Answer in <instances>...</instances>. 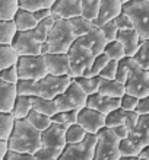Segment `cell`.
Listing matches in <instances>:
<instances>
[{
  "label": "cell",
  "mask_w": 149,
  "mask_h": 160,
  "mask_svg": "<svg viewBox=\"0 0 149 160\" xmlns=\"http://www.w3.org/2000/svg\"><path fill=\"white\" fill-rule=\"evenodd\" d=\"M9 152L22 154H35L43 147L41 131L31 125L26 119H16L13 131L8 140Z\"/></svg>",
  "instance_id": "cell-1"
},
{
  "label": "cell",
  "mask_w": 149,
  "mask_h": 160,
  "mask_svg": "<svg viewBox=\"0 0 149 160\" xmlns=\"http://www.w3.org/2000/svg\"><path fill=\"white\" fill-rule=\"evenodd\" d=\"M76 39L77 37L75 35L70 22L67 19H60V21H56L54 25L51 26L45 42L48 45V52L67 54Z\"/></svg>",
  "instance_id": "cell-2"
},
{
  "label": "cell",
  "mask_w": 149,
  "mask_h": 160,
  "mask_svg": "<svg viewBox=\"0 0 149 160\" xmlns=\"http://www.w3.org/2000/svg\"><path fill=\"white\" fill-rule=\"evenodd\" d=\"M123 12L133 22V28L141 38L149 39V2L148 0H132L123 4Z\"/></svg>",
  "instance_id": "cell-3"
},
{
  "label": "cell",
  "mask_w": 149,
  "mask_h": 160,
  "mask_svg": "<svg viewBox=\"0 0 149 160\" xmlns=\"http://www.w3.org/2000/svg\"><path fill=\"white\" fill-rule=\"evenodd\" d=\"M69 63H70V77H79L85 76L88 68L92 66L95 55L88 47L77 38L70 47L67 52Z\"/></svg>",
  "instance_id": "cell-4"
},
{
  "label": "cell",
  "mask_w": 149,
  "mask_h": 160,
  "mask_svg": "<svg viewBox=\"0 0 149 160\" xmlns=\"http://www.w3.org/2000/svg\"><path fill=\"white\" fill-rule=\"evenodd\" d=\"M124 89H126V93L133 95L139 99L149 96V70L142 68L135 61V58L130 66L127 79L124 82Z\"/></svg>",
  "instance_id": "cell-5"
},
{
  "label": "cell",
  "mask_w": 149,
  "mask_h": 160,
  "mask_svg": "<svg viewBox=\"0 0 149 160\" xmlns=\"http://www.w3.org/2000/svg\"><path fill=\"white\" fill-rule=\"evenodd\" d=\"M119 143L120 140L114 135L110 128H102L97 134V144H95L94 157L92 160H119Z\"/></svg>",
  "instance_id": "cell-6"
},
{
  "label": "cell",
  "mask_w": 149,
  "mask_h": 160,
  "mask_svg": "<svg viewBox=\"0 0 149 160\" xmlns=\"http://www.w3.org/2000/svg\"><path fill=\"white\" fill-rule=\"evenodd\" d=\"M19 80H38L44 79L48 74L44 55H22L18 60Z\"/></svg>",
  "instance_id": "cell-7"
},
{
  "label": "cell",
  "mask_w": 149,
  "mask_h": 160,
  "mask_svg": "<svg viewBox=\"0 0 149 160\" xmlns=\"http://www.w3.org/2000/svg\"><path fill=\"white\" fill-rule=\"evenodd\" d=\"M72 79L73 77L70 76H53V74H47L44 79L35 82L34 96H41L53 101L54 98L64 93V90L69 88Z\"/></svg>",
  "instance_id": "cell-8"
},
{
  "label": "cell",
  "mask_w": 149,
  "mask_h": 160,
  "mask_svg": "<svg viewBox=\"0 0 149 160\" xmlns=\"http://www.w3.org/2000/svg\"><path fill=\"white\" fill-rule=\"evenodd\" d=\"M95 144H97V134H88L82 143L66 144V147L61 150L59 160H92Z\"/></svg>",
  "instance_id": "cell-9"
},
{
  "label": "cell",
  "mask_w": 149,
  "mask_h": 160,
  "mask_svg": "<svg viewBox=\"0 0 149 160\" xmlns=\"http://www.w3.org/2000/svg\"><path fill=\"white\" fill-rule=\"evenodd\" d=\"M77 124L88 132V134H98L102 128H105V115L88 106L79 109Z\"/></svg>",
  "instance_id": "cell-10"
},
{
  "label": "cell",
  "mask_w": 149,
  "mask_h": 160,
  "mask_svg": "<svg viewBox=\"0 0 149 160\" xmlns=\"http://www.w3.org/2000/svg\"><path fill=\"white\" fill-rule=\"evenodd\" d=\"M41 45L31 31H18L15 38H13L12 47L16 50L19 57L22 55H43L41 54Z\"/></svg>",
  "instance_id": "cell-11"
},
{
  "label": "cell",
  "mask_w": 149,
  "mask_h": 160,
  "mask_svg": "<svg viewBox=\"0 0 149 160\" xmlns=\"http://www.w3.org/2000/svg\"><path fill=\"white\" fill-rule=\"evenodd\" d=\"M66 130L67 127L63 124H56L53 122L45 131L41 132V143L43 147H51V148H60L63 150L66 147Z\"/></svg>",
  "instance_id": "cell-12"
},
{
  "label": "cell",
  "mask_w": 149,
  "mask_h": 160,
  "mask_svg": "<svg viewBox=\"0 0 149 160\" xmlns=\"http://www.w3.org/2000/svg\"><path fill=\"white\" fill-rule=\"evenodd\" d=\"M82 16V3L81 0H56L51 8V18L54 21L60 19H72Z\"/></svg>",
  "instance_id": "cell-13"
},
{
  "label": "cell",
  "mask_w": 149,
  "mask_h": 160,
  "mask_svg": "<svg viewBox=\"0 0 149 160\" xmlns=\"http://www.w3.org/2000/svg\"><path fill=\"white\" fill-rule=\"evenodd\" d=\"M45 66L48 74L53 76H70V63L67 54H54L48 52L44 54Z\"/></svg>",
  "instance_id": "cell-14"
},
{
  "label": "cell",
  "mask_w": 149,
  "mask_h": 160,
  "mask_svg": "<svg viewBox=\"0 0 149 160\" xmlns=\"http://www.w3.org/2000/svg\"><path fill=\"white\" fill-rule=\"evenodd\" d=\"M120 99L121 98H110V96H104L101 93H94V95H89L88 96V102H86V106L91 108V109H95L107 115L115 111L117 108H120Z\"/></svg>",
  "instance_id": "cell-15"
},
{
  "label": "cell",
  "mask_w": 149,
  "mask_h": 160,
  "mask_svg": "<svg viewBox=\"0 0 149 160\" xmlns=\"http://www.w3.org/2000/svg\"><path fill=\"white\" fill-rule=\"evenodd\" d=\"M121 12H123V2L121 0H101L98 18L94 22V25L102 26L107 22L114 21Z\"/></svg>",
  "instance_id": "cell-16"
},
{
  "label": "cell",
  "mask_w": 149,
  "mask_h": 160,
  "mask_svg": "<svg viewBox=\"0 0 149 160\" xmlns=\"http://www.w3.org/2000/svg\"><path fill=\"white\" fill-rule=\"evenodd\" d=\"M79 39H81V41L83 42L92 52H94V55L102 54L104 50H105L107 44H108L105 35H104V32L101 31L99 26H94V28H92L86 35L79 37Z\"/></svg>",
  "instance_id": "cell-17"
},
{
  "label": "cell",
  "mask_w": 149,
  "mask_h": 160,
  "mask_svg": "<svg viewBox=\"0 0 149 160\" xmlns=\"http://www.w3.org/2000/svg\"><path fill=\"white\" fill-rule=\"evenodd\" d=\"M117 41L121 42V45L124 47L126 57H135V54L137 52V50H139V47H141L143 39L141 38V35L137 34V31L135 28H132V29L119 31Z\"/></svg>",
  "instance_id": "cell-18"
},
{
  "label": "cell",
  "mask_w": 149,
  "mask_h": 160,
  "mask_svg": "<svg viewBox=\"0 0 149 160\" xmlns=\"http://www.w3.org/2000/svg\"><path fill=\"white\" fill-rule=\"evenodd\" d=\"M16 98V84H10L0 80V112H12Z\"/></svg>",
  "instance_id": "cell-19"
},
{
  "label": "cell",
  "mask_w": 149,
  "mask_h": 160,
  "mask_svg": "<svg viewBox=\"0 0 149 160\" xmlns=\"http://www.w3.org/2000/svg\"><path fill=\"white\" fill-rule=\"evenodd\" d=\"M98 93H101L104 96H110V98H121L126 93V89H124V84L120 83L119 80L102 79L101 77Z\"/></svg>",
  "instance_id": "cell-20"
},
{
  "label": "cell",
  "mask_w": 149,
  "mask_h": 160,
  "mask_svg": "<svg viewBox=\"0 0 149 160\" xmlns=\"http://www.w3.org/2000/svg\"><path fill=\"white\" fill-rule=\"evenodd\" d=\"M64 93H66V96L72 101V103L75 105L76 109H82V108L86 106L88 95H86L85 90H83L73 79H72V82H70V84H69V88L64 90Z\"/></svg>",
  "instance_id": "cell-21"
},
{
  "label": "cell",
  "mask_w": 149,
  "mask_h": 160,
  "mask_svg": "<svg viewBox=\"0 0 149 160\" xmlns=\"http://www.w3.org/2000/svg\"><path fill=\"white\" fill-rule=\"evenodd\" d=\"M13 23L16 26V31H32L38 25L34 13L25 9H18L16 15L13 16Z\"/></svg>",
  "instance_id": "cell-22"
},
{
  "label": "cell",
  "mask_w": 149,
  "mask_h": 160,
  "mask_svg": "<svg viewBox=\"0 0 149 160\" xmlns=\"http://www.w3.org/2000/svg\"><path fill=\"white\" fill-rule=\"evenodd\" d=\"M32 111V101H31V96H21L18 95L16 102H15V106L10 114L13 115L15 119H26L28 114Z\"/></svg>",
  "instance_id": "cell-23"
},
{
  "label": "cell",
  "mask_w": 149,
  "mask_h": 160,
  "mask_svg": "<svg viewBox=\"0 0 149 160\" xmlns=\"http://www.w3.org/2000/svg\"><path fill=\"white\" fill-rule=\"evenodd\" d=\"M31 101H32V109L40 112V114L47 115L50 118L57 114L54 101H50V99H45L41 96H31Z\"/></svg>",
  "instance_id": "cell-24"
},
{
  "label": "cell",
  "mask_w": 149,
  "mask_h": 160,
  "mask_svg": "<svg viewBox=\"0 0 149 160\" xmlns=\"http://www.w3.org/2000/svg\"><path fill=\"white\" fill-rule=\"evenodd\" d=\"M19 54L12 45H0V72L12 66H16Z\"/></svg>",
  "instance_id": "cell-25"
},
{
  "label": "cell",
  "mask_w": 149,
  "mask_h": 160,
  "mask_svg": "<svg viewBox=\"0 0 149 160\" xmlns=\"http://www.w3.org/2000/svg\"><path fill=\"white\" fill-rule=\"evenodd\" d=\"M130 115H132L130 111H126L123 108H117L115 111L110 112L105 117V127L107 128H113V127H117V125H126V122L130 118Z\"/></svg>",
  "instance_id": "cell-26"
},
{
  "label": "cell",
  "mask_w": 149,
  "mask_h": 160,
  "mask_svg": "<svg viewBox=\"0 0 149 160\" xmlns=\"http://www.w3.org/2000/svg\"><path fill=\"white\" fill-rule=\"evenodd\" d=\"M16 32L13 21H0V45H12Z\"/></svg>",
  "instance_id": "cell-27"
},
{
  "label": "cell",
  "mask_w": 149,
  "mask_h": 160,
  "mask_svg": "<svg viewBox=\"0 0 149 160\" xmlns=\"http://www.w3.org/2000/svg\"><path fill=\"white\" fill-rule=\"evenodd\" d=\"M73 80L85 90V93L88 96L94 95V93H98L99 83H101V76H95V77L79 76V77H73Z\"/></svg>",
  "instance_id": "cell-28"
},
{
  "label": "cell",
  "mask_w": 149,
  "mask_h": 160,
  "mask_svg": "<svg viewBox=\"0 0 149 160\" xmlns=\"http://www.w3.org/2000/svg\"><path fill=\"white\" fill-rule=\"evenodd\" d=\"M54 19L53 18H47V19H44V21L38 22V25L35 26L34 29L31 31V34L34 35V38L40 42V44H43V42L47 41V37H48V32H50L51 26L54 25Z\"/></svg>",
  "instance_id": "cell-29"
},
{
  "label": "cell",
  "mask_w": 149,
  "mask_h": 160,
  "mask_svg": "<svg viewBox=\"0 0 149 160\" xmlns=\"http://www.w3.org/2000/svg\"><path fill=\"white\" fill-rule=\"evenodd\" d=\"M26 121L29 122L34 128H37L38 131H41V132H43V131H45L48 127L53 124L50 117H47V115H44V114H40V112H37V111H34V109L28 114Z\"/></svg>",
  "instance_id": "cell-30"
},
{
  "label": "cell",
  "mask_w": 149,
  "mask_h": 160,
  "mask_svg": "<svg viewBox=\"0 0 149 160\" xmlns=\"http://www.w3.org/2000/svg\"><path fill=\"white\" fill-rule=\"evenodd\" d=\"M15 121L16 119L13 118L10 112H0V140H4V141L9 140L13 131Z\"/></svg>",
  "instance_id": "cell-31"
},
{
  "label": "cell",
  "mask_w": 149,
  "mask_h": 160,
  "mask_svg": "<svg viewBox=\"0 0 149 160\" xmlns=\"http://www.w3.org/2000/svg\"><path fill=\"white\" fill-rule=\"evenodd\" d=\"M19 9V0H0V21H13Z\"/></svg>",
  "instance_id": "cell-32"
},
{
  "label": "cell",
  "mask_w": 149,
  "mask_h": 160,
  "mask_svg": "<svg viewBox=\"0 0 149 160\" xmlns=\"http://www.w3.org/2000/svg\"><path fill=\"white\" fill-rule=\"evenodd\" d=\"M69 22H70V25H72L73 31H75V35H76L77 38H79V37L86 35L95 26L92 22L88 21V19H86V18H83V16L72 18V19H69Z\"/></svg>",
  "instance_id": "cell-33"
},
{
  "label": "cell",
  "mask_w": 149,
  "mask_h": 160,
  "mask_svg": "<svg viewBox=\"0 0 149 160\" xmlns=\"http://www.w3.org/2000/svg\"><path fill=\"white\" fill-rule=\"evenodd\" d=\"M82 3V16L94 23L99 13V3L101 0H81Z\"/></svg>",
  "instance_id": "cell-34"
},
{
  "label": "cell",
  "mask_w": 149,
  "mask_h": 160,
  "mask_svg": "<svg viewBox=\"0 0 149 160\" xmlns=\"http://www.w3.org/2000/svg\"><path fill=\"white\" fill-rule=\"evenodd\" d=\"M86 135H88V132L79 124H73V125H69L66 130V141H67V144L82 143L86 138Z\"/></svg>",
  "instance_id": "cell-35"
},
{
  "label": "cell",
  "mask_w": 149,
  "mask_h": 160,
  "mask_svg": "<svg viewBox=\"0 0 149 160\" xmlns=\"http://www.w3.org/2000/svg\"><path fill=\"white\" fill-rule=\"evenodd\" d=\"M56 0H19V9L37 12L41 9H51Z\"/></svg>",
  "instance_id": "cell-36"
},
{
  "label": "cell",
  "mask_w": 149,
  "mask_h": 160,
  "mask_svg": "<svg viewBox=\"0 0 149 160\" xmlns=\"http://www.w3.org/2000/svg\"><path fill=\"white\" fill-rule=\"evenodd\" d=\"M77 115H79V109L66 111V112H57L54 117H51V122L63 124V125L69 127V125H73V124H77Z\"/></svg>",
  "instance_id": "cell-37"
},
{
  "label": "cell",
  "mask_w": 149,
  "mask_h": 160,
  "mask_svg": "<svg viewBox=\"0 0 149 160\" xmlns=\"http://www.w3.org/2000/svg\"><path fill=\"white\" fill-rule=\"evenodd\" d=\"M104 52L108 55L110 60H115V61H120V60L126 58V50H124V47L121 45V42H119L117 39L108 42L105 47V50H104Z\"/></svg>",
  "instance_id": "cell-38"
},
{
  "label": "cell",
  "mask_w": 149,
  "mask_h": 160,
  "mask_svg": "<svg viewBox=\"0 0 149 160\" xmlns=\"http://www.w3.org/2000/svg\"><path fill=\"white\" fill-rule=\"evenodd\" d=\"M108 61H110V58H108V55H107L105 52L95 55L94 61H92V66H91V67L88 68V72L85 73V77H95V76H99V73L102 72V68L105 67Z\"/></svg>",
  "instance_id": "cell-39"
},
{
  "label": "cell",
  "mask_w": 149,
  "mask_h": 160,
  "mask_svg": "<svg viewBox=\"0 0 149 160\" xmlns=\"http://www.w3.org/2000/svg\"><path fill=\"white\" fill-rule=\"evenodd\" d=\"M133 58L142 68L149 70V39L142 41L141 47H139V50H137V52L135 54Z\"/></svg>",
  "instance_id": "cell-40"
},
{
  "label": "cell",
  "mask_w": 149,
  "mask_h": 160,
  "mask_svg": "<svg viewBox=\"0 0 149 160\" xmlns=\"http://www.w3.org/2000/svg\"><path fill=\"white\" fill-rule=\"evenodd\" d=\"M61 150L60 148H51V147H41L38 152L34 154L35 160H59Z\"/></svg>",
  "instance_id": "cell-41"
},
{
  "label": "cell",
  "mask_w": 149,
  "mask_h": 160,
  "mask_svg": "<svg viewBox=\"0 0 149 160\" xmlns=\"http://www.w3.org/2000/svg\"><path fill=\"white\" fill-rule=\"evenodd\" d=\"M119 152H120V156H139L141 150L129 138H124V140H120Z\"/></svg>",
  "instance_id": "cell-42"
},
{
  "label": "cell",
  "mask_w": 149,
  "mask_h": 160,
  "mask_svg": "<svg viewBox=\"0 0 149 160\" xmlns=\"http://www.w3.org/2000/svg\"><path fill=\"white\" fill-rule=\"evenodd\" d=\"M34 86H35L34 80H19L16 83L18 95H21V96H34L35 95Z\"/></svg>",
  "instance_id": "cell-43"
},
{
  "label": "cell",
  "mask_w": 149,
  "mask_h": 160,
  "mask_svg": "<svg viewBox=\"0 0 149 160\" xmlns=\"http://www.w3.org/2000/svg\"><path fill=\"white\" fill-rule=\"evenodd\" d=\"M0 80H3L6 83L16 84L19 82V72H18V66H12L9 68H4L0 72Z\"/></svg>",
  "instance_id": "cell-44"
},
{
  "label": "cell",
  "mask_w": 149,
  "mask_h": 160,
  "mask_svg": "<svg viewBox=\"0 0 149 160\" xmlns=\"http://www.w3.org/2000/svg\"><path fill=\"white\" fill-rule=\"evenodd\" d=\"M139 98L133 96V95H129V93H124L121 99H120V108H123L126 111H130V112H136V108L139 105Z\"/></svg>",
  "instance_id": "cell-45"
},
{
  "label": "cell",
  "mask_w": 149,
  "mask_h": 160,
  "mask_svg": "<svg viewBox=\"0 0 149 160\" xmlns=\"http://www.w3.org/2000/svg\"><path fill=\"white\" fill-rule=\"evenodd\" d=\"M56 103V108H57V112H66V111H72V109H76L75 105L72 103V101L66 96V93H61L59 95L57 98L53 99Z\"/></svg>",
  "instance_id": "cell-46"
},
{
  "label": "cell",
  "mask_w": 149,
  "mask_h": 160,
  "mask_svg": "<svg viewBox=\"0 0 149 160\" xmlns=\"http://www.w3.org/2000/svg\"><path fill=\"white\" fill-rule=\"evenodd\" d=\"M99 28H101V31L104 32V35H105V38H107V41H108V42L115 41V39H117L119 28H117V25H115L114 21L107 22V23H104V25L99 26Z\"/></svg>",
  "instance_id": "cell-47"
},
{
  "label": "cell",
  "mask_w": 149,
  "mask_h": 160,
  "mask_svg": "<svg viewBox=\"0 0 149 160\" xmlns=\"http://www.w3.org/2000/svg\"><path fill=\"white\" fill-rule=\"evenodd\" d=\"M117 68H119V61L115 60H110L107 66L102 68V72L99 73V76L102 79H115L117 76Z\"/></svg>",
  "instance_id": "cell-48"
},
{
  "label": "cell",
  "mask_w": 149,
  "mask_h": 160,
  "mask_svg": "<svg viewBox=\"0 0 149 160\" xmlns=\"http://www.w3.org/2000/svg\"><path fill=\"white\" fill-rule=\"evenodd\" d=\"M115 25H117V28H119V31H123V29H132L133 28V22L132 19L126 15L124 12H121L119 15V16L114 19Z\"/></svg>",
  "instance_id": "cell-49"
},
{
  "label": "cell",
  "mask_w": 149,
  "mask_h": 160,
  "mask_svg": "<svg viewBox=\"0 0 149 160\" xmlns=\"http://www.w3.org/2000/svg\"><path fill=\"white\" fill-rule=\"evenodd\" d=\"M4 160H35L34 154H22V153L8 152Z\"/></svg>",
  "instance_id": "cell-50"
},
{
  "label": "cell",
  "mask_w": 149,
  "mask_h": 160,
  "mask_svg": "<svg viewBox=\"0 0 149 160\" xmlns=\"http://www.w3.org/2000/svg\"><path fill=\"white\" fill-rule=\"evenodd\" d=\"M110 130L114 132V135L119 140L127 138V135H129V128L126 125H117V127H113V128H110Z\"/></svg>",
  "instance_id": "cell-51"
},
{
  "label": "cell",
  "mask_w": 149,
  "mask_h": 160,
  "mask_svg": "<svg viewBox=\"0 0 149 160\" xmlns=\"http://www.w3.org/2000/svg\"><path fill=\"white\" fill-rule=\"evenodd\" d=\"M136 112L139 115L149 114V96L142 98L141 101H139V105H137V108H136Z\"/></svg>",
  "instance_id": "cell-52"
},
{
  "label": "cell",
  "mask_w": 149,
  "mask_h": 160,
  "mask_svg": "<svg viewBox=\"0 0 149 160\" xmlns=\"http://www.w3.org/2000/svg\"><path fill=\"white\" fill-rule=\"evenodd\" d=\"M32 13H34V18L37 19V22H41L51 16V9H41V10H37Z\"/></svg>",
  "instance_id": "cell-53"
},
{
  "label": "cell",
  "mask_w": 149,
  "mask_h": 160,
  "mask_svg": "<svg viewBox=\"0 0 149 160\" xmlns=\"http://www.w3.org/2000/svg\"><path fill=\"white\" fill-rule=\"evenodd\" d=\"M139 124H141L142 127H143V130L146 131L149 134V114H146V115H139Z\"/></svg>",
  "instance_id": "cell-54"
},
{
  "label": "cell",
  "mask_w": 149,
  "mask_h": 160,
  "mask_svg": "<svg viewBox=\"0 0 149 160\" xmlns=\"http://www.w3.org/2000/svg\"><path fill=\"white\" fill-rule=\"evenodd\" d=\"M8 152H9L8 141H4V140H0V160H4V157H6Z\"/></svg>",
  "instance_id": "cell-55"
},
{
  "label": "cell",
  "mask_w": 149,
  "mask_h": 160,
  "mask_svg": "<svg viewBox=\"0 0 149 160\" xmlns=\"http://www.w3.org/2000/svg\"><path fill=\"white\" fill-rule=\"evenodd\" d=\"M139 157H141L142 160H149V144L146 146V147H143L141 150V153H139Z\"/></svg>",
  "instance_id": "cell-56"
},
{
  "label": "cell",
  "mask_w": 149,
  "mask_h": 160,
  "mask_svg": "<svg viewBox=\"0 0 149 160\" xmlns=\"http://www.w3.org/2000/svg\"><path fill=\"white\" fill-rule=\"evenodd\" d=\"M119 160H142L139 156H120Z\"/></svg>",
  "instance_id": "cell-57"
},
{
  "label": "cell",
  "mask_w": 149,
  "mask_h": 160,
  "mask_svg": "<svg viewBox=\"0 0 149 160\" xmlns=\"http://www.w3.org/2000/svg\"><path fill=\"white\" fill-rule=\"evenodd\" d=\"M121 2H123V4H124V3H127V2H132V0H121Z\"/></svg>",
  "instance_id": "cell-58"
},
{
  "label": "cell",
  "mask_w": 149,
  "mask_h": 160,
  "mask_svg": "<svg viewBox=\"0 0 149 160\" xmlns=\"http://www.w3.org/2000/svg\"><path fill=\"white\" fill-rule=\"evenodd\" d=\"M148 2H149V0H148Z\"/></svg>",
  "instance_id": "cell-59"
}]
</instances>
